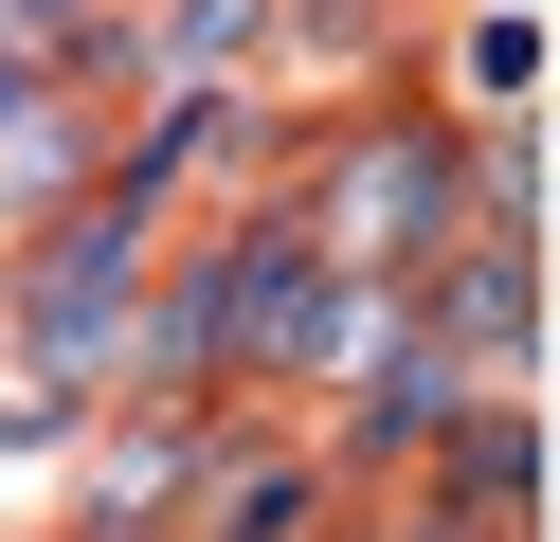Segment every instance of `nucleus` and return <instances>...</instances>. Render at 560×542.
<instances>
[{
	"instance_id": "1",
	"label": "nucleus",
	"mask_w": 560,
	"mask_h": 542,
	"mask_svg": "<svg viewBox=\"0 0 560 542\" xmlns=\"http://www.w3.org/2000/svg\"><path fill=\"white\" fill-rule=\"evenodd\" d=\"M452 91H470V108H542V19H524V0H488V19L452 36Z\"/></svg>"
},
{
	"instance_id": "2",
	"label": "nucleus",
	"mask_w": 560,
	"mask_h": 542,
	"mask_svg": "<svg viewBox=\"0 0 560 542\" xmlns=\"http://www.w3.org/2000/svg\"><path fill=\"white\" fill-rule=\"evenodd\" d=\"M199 542H307V470L271 452V470H218L199 488Z\"/></svg>"
}]
</instances>
